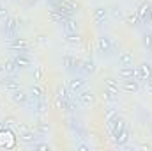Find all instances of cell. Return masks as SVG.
Wrapping results in <instances>:
<instances>
[{
    "label": "cell",
    "instance_id": "obj_20",
    "mask_svg": "<svg viewBox=\"0 0 152 151\" xmlns=\"http://www.w3.org/2000/svg\"><path fill=\"white\" fill-rule=\"evenodd\" d=\"M55 109L62 112H69V98H58L55 100Z\"/></svg>",
    "mask_w": 152,
    "mask_h": 151
},
{
    "label": "cell",
    "instance_id": "obj_7",
    "mask_svg": "<svg viewBox=\"0 0 152 151\" xmlns=\"http://www.w3.org/2000/svg\"><path fill=\"white\" fill-rule=\"evenodd\" d=\"M64 66L69 73H75V71H80V66H81V59H76L73 55H66L64 59Z\"/></svg>",
    "mask_w": 152,
    "mask_h": 151
},
{
    "label": "cell",
    "instance_id": "obj_28",
    "mask_svg": "<svg viewBox=\"0 0 152 151\" xmlns=\"http://www.w3.org/2000/svg\"><path fill=\"white\" fill-rule=\"evenodd\" d=\"M28 96H32V98H42V91H41V87H37V85H32L30 87V94Z\"/></svg>",
    "mask_w": 152,
    "mask_h": 151
},
{
    "label": "cell",
    "instance_id": "obj_26",
    "mask_svg": "<svg viewBox=\"0 0 152 151\" xmlns=\"http://www.w3.org/2000/svg\"><path fill=\"white\" fill-rule=\"evenodd\" d=\"M115 141H117V144H118V146H124V144L129 141V132H127V128H124V130L115 137Z\"/></svg>",
    "mask_w": 152,
    "mask_h": 151
},
{
    "label": "cell",
    "instance_id": "obj_37",
    "mask_svg": "<svg viewBox=\"0 0 152 151\" xmlns=\"http://www.w3.org/2000/svg\"><path fill=\"white\" fill-rule=\"evenodd\" d=\"M147 25H152V7H151V14H149V20H147Z\"/></svg>",
    "mask_w": 152,
    "mask_h": 151
},
{
    "label": "cell",
    "instance_id": "obj_35",
    "mask_svg": "<svg viewBox=\"0 0 152 151\" xmlns=\"http://www.w3.org/2000/svg\"><path fill=\"white\" fill-rule=\"evenodd\" d=\"M147 91H149V93L152 94V76L149 78V80H147Z\"/></svg>",
    "mask_w": 152,
    "mask_h": 151
},
{
    "label": "cell",
    "instance_id": "obj_32",
    "mask_svg": "<svg viewBox=\"0 0 152 151\" xmlns=\"http://www.w3.org/2000/svg\"><path fill=\"white\" fill-rule=\"evenodd\" d=\"M32 146H34V150H44V151H50V146H48V144H36V142H34Z\"/></svg>",
    "mask_w": 152,
    "mask_h": 151
},
{
    "label": "cell",
    "instance_id": "obj_19",
    "mask_svg": "<svg viewBox=\"0 0 152 151\" xmlns=\"http://www.w3.org/2000/svg\"><path fill=\"white\" fill-rule=\"evenodd\" d=\"M18 70H20V68H18V64H16V59H14V57H12V59H9V61L4 64V71H5L7 75H14Z\"/></svg>",
    "mask_w": 152,
    "mask_h": 151
},
{
    "label": "cell",
    "instance_id": "obj_1",
    "mask_svg": "<svg viewBox=\"0 0 152 151\" xmlns=\"http://www.w3.org/2000/svg\"><path fill=\"white\" fill-rule=\"evenodd\" d=\"M16 133H18V139L21 141V142H25V144H34L37 139H41L37 133H36V130H32L28 124H16Z\"/></svg>",
    "mask_w": 152,
    "mask_h": 151
},
{
    "label": "cell",
    "instance_id": "obj_15",
    "mask_svg": "<svg viewBox=\"0 0 152 151\" xmlns=\"http://www.w3.org/2000/svg\"><path fill=\"white\" fill-rule=\"evenodd\" d=\"M80 71L83 75H92L96 71V64L92 59H87V61H81V66H80Z\"/></svg>",
    "mask_w": 152,
    "mask_h": 151
},
{
    "label": "cell",
    "instance_id": "obj_17",
    "mask_svg": "<svg viewBox=\"0 0 152 151\" xmlns=\"http://www.w3.org/2000/svg\"><path fill=\"white\" fill-rule=\"evenodd\" d=\"M48 132H50V123H46L44 119H41L37 124H36V133L42 139L44 135H48Z\"/></svg>",
    "mask_w": 152,
    "mask_h": 151
},
{
    "label": "cell",
    "instance_id": "obj_27",
    "mask_svg": "<svg viewBox=\"0 0 152 151\" xmlns=\"http://www.w3.org/2000/svg\"><path fill=\"white\" fill-rule=\"evenodd\" d=\"M142 43H143V46H145L147 50L152 52V32H145L143 38H142Z\"/></svg>",
    "mask_w": 152,
    "mask_h": 151
},
{
    "label": "cell",
    "instance_id": "obj_16",
    "mask_svg": "<svg viewBox=\"0 0 152 151\" xmlns=\"http://www.w3.org/2000/svg\"><path fill=\"white\" fill-rule=\"evenodd\" d=\"M133 62H134V57H133L131 52H122L118 55V64L120 66H133Z\"/></svg>",
    "mask_w": 152,
    "mask_h": 151
},
{
    "label": "cell",
    "instance_id": "obj_36",
    "mask_svg": "<svg viewBox=\"0 0 152 151\" xmlns=\"http://www.w3.org/2000/svg\"><path fill=\"white\" fill-rule=\"evenodd\" d=\"M138 148H140V150H151V144H145V142H143V144H140Z\"/></svg>",
    "mask_w": 152,
    "mask_h": 151
},
{
    "label": "cell",
    "instance_id": "obj_9",
    "mask_svg": "<svg viewBox=\"0 0 152 151\" xmlns=\"http://www.w3.org/2000/svg\"><path fill=\"white\" fill-rule=\"evenodd\" d=\"M92 18H94V21H96L97 25L104 23L106 18H108V9H106L104 5H97V7H94V11H92Z\"/></svg>",
    "mask_w": 152,
    "mask_h": 151
},
{
    "label": "cell",
    "instance_id": "obj_12",
    "mask_svg": "<svg viewBox=\"0 0 152 151\" xmlns=\"http://www.w3.org/2000/svg\"><path fill=\"white\" fill-rule=\"evenodd\" d=\"M151 7H152V2H142V5L136 9V13H138V16H140V20H142V23H147V20H149V14H151Z\"/></svg>",
    "mask_w": 152,
    "mask_h": 151
},
{
    "label": "cell",
    "instance_id": "obj_23",
    "mask_svg": "<svg viewBox=\"0 0 152 151\" xmlns=\"http://www.w3.org/2000/svg\"><path fill=\"white\" fill-rule=\"evenodd\" d=\"M0 85L5 89V91H14V89H18L20 87V84L16 82V80H11V78H5V80H0Z\"/></svg>",
    "mask_w": 152,
    "mask_h": 151
},
{
    "label": "cell",
    "instance_id": "obj_4",
    "mask_svg": "<svg viewBox=\"0 0 152 151\" xmlns=\"http://www.w3.org/2000/svg\"><path fill=\"white\" fill-rule=\"evenodd\" d=\"M9 98H11V101L16 103V105H25V103L28 101V94H27V91H23L21 87L11 91V93H9Z\"/></svg>",
    "mask_w": 152,
    "mask_h": 151
},
{
    "label": "cell",
    "instance_id": "obj_10",
    "mask_svg": "<svg viewBox=\"0 0 152 151\" xmlns=\"http://www.w3.org/2000/svg\"><path fill=\"white\" fill-rule=\"evenodd\" d=\"M104 91H108L113 98L118 100V82L115 78H112V76H106L104 78Z\"/></svg>",
    "mask_w": 152,
    "mask_h": 151
},
{
    "label": "cell",
    "instance_id": "obj_22",
    "mask_svg": "<svg viewBox=\"0 0 152 151\" xmlns=\"http://www.w3.org/2000/svg\"><path fill=\"white\" fill-rule=\"evenodd\" d=\"M14 59H16V64H18V68H28V66H30V59L27 57V53H25V52L18 53Z\"/></svg>",
    "mask_w": 152,
    "mask_h": 151
},
{
    "label": "cell",
    "instance_id": "obj_31",
    "mask_svg": "<svg viewBox=\"0 0 152 151\" xmlns=\"http://www.w3.org/2000/svg\"><path fill=\"white\" fill-rule=\"evenodd\" d=\"M7 18H9V13H7V9L0 7V21H5Z\"/></svg>",
    "mask_w": 152,
    "mask_h": 151
},
{
    "label": "cell",
    "instance_id": "obj_2",
    "mask_svg": "<svg viewBox=\"0 0 152 151\" xmlns=\"http://www.w3.org/2000/svg\"><path fill=\"white\" fill-rule=\"evenodd\" d=\"M78 101H80V105L81 107H92L94 103H96V96H94V93L90 91V89H81L80 93H78Z\"/></svg>",
    "mask_w": 152,
    "mask_h": 151
},
{
    "label": "cell",
    "instance_id": "obj_21",
    "mask_svg": "<svg viewBox=\"0 0 152 151\" xmlns=\"http://www.w3.org/2000/svg\"><path fill=\"white\" fill-rule=\"evenodd\" d=\"M124 20H126V23H127L129 27H138V25L142 23V20H140V16H138V13H136V11H134V13H131V14H127Z\"/></svg>",
    "mask_w": 152,
    "mask_h": 151
},
{
    "label": "cell",
    "instance_id": "obj_34",
    "mask_svg": "<svg viewBox=\"0 0 152 151\" xmlns=\"http://www.w3.org/2000/svg\"><path fill=\"white\" fill-rule=\"evenodd\" d=\"M113 16L115 18H122V11L120 9H113Z\"/></svg>",
    "mask_w": 152,
    "mask_h": 151
},
{
    "label": "cell",
    "instance_id": "obj_14",
    "mask_svg": "<svg viewBox=\"0 0 152 151\" xmlns=\"http://www.w3.org/2000/svg\"><path fill=\"white\" fill-rule=\"evenodd\" d=\"M118 76L122 80H126V78H136V68L134 66H122L118 70Z\"/></svg>",
    "mask_w": 152,
    "mask_h": 151
},
{
    "label": "cell",
    "instance_id": "obj_18",
    "mask_svg": "<svg viewBox=\"0 0 152 151\" xmlns=\"http://www.w3.org/2000/svg\"><path fill=\"white\" fill-rule=\"evenodd\" d=\"M66 41H67L69 44H73V46H78V44L83 43V38H81L78 32H67V34H66Z\"/></svg>",
    "mask_w": 152,
    "mask_h": 151
},
{
    "label": "cell",
    "instance_id": "obj_3",
    "mask_svg": "<svg viewBox=\"0 0 152 151\" xmlns=\"http://www.w3.org/2000/svg\"><path fill=\"white\" fill-rule=\"evenodd\" d=\"M87 87V80H85V76H73L69 82H67V89H69V93L71 94H78L81 89H85Z\"/></svg>",
    "mask_w": 152,
    "mask_h": 151
},
{
    "label": "cell",
    "instance_id": "obj_33",
    "mask_svg": "<svg viewBox=\"0 0 152 151\" xmlns=\"http://www.w3.org/2000/svg\"><path fill=\"white\" fill-rule=\"evenodd\" d=\"M76 150H80V151H88L90 148H88L87 144H78V146H76Z\"/></svg>",
    "mask_w": 152,
    "mask_h": 151
},
{
    "label": "cell",
    "instance_id": "obj_8",
    "mask_svg": "<svg viewBox=\"0 0 152 151\" xmlns=\"http://www.w3.org/2000/svg\"><path fill=\"white\" fill-rule=\"evenodd\" d=\"M9 48H11L12 52H18V53L27 52V50H28V41L23 39V38H14V39H11Z\"/></svg>",
    "mask_w": 152,
    "mask_h": 151
},
{
    "label": "cell",
    "instance_id": "obj_39",
    "mask_svg": "<svg viewBox=\"0 0 152 151\" xmlns=\"http://www.w3.org/2000/svg\"><path fill=\"white\" fill-rule=\"evenodd\" d=\"M2 128H5V126H4V124H0V130H2Z\"/></svg>",
    "mask_w": 152,
    "mask_h": 151
},
{
    "label": "cell",
    "instance_id": "obj_6",
    "mask_svg": "<svg viewBox=\"0 0 152 151\" xmlns=\"http://www.w3.org/2000/svg\"><path fill=\"white\" fill-rule=\"evenodd\" d=\"M151 76H152V66L149 62H143V64H140V66L136 68V80H138V82H140V80L147 82Z\"/></svg>",
    "mask_w": 152,
    "mask_h": 151
},
{
    "label": "cell",
    "instance_id": "obj_38",
    "mask_svg": "<svg viewBox=\"0 0 152 151\" xmlns=\"http://www.w3.org/2000/svg\"><path fill=\"white\" fill-rule=\"evenodd\" d=\"M2 73H4V66H0V75H2Z\"/></svg>",
    "mask_w": 152,
    "mask_h": 151
},
{
    "label": "cell",
    "instance_id": "obj_5",
    "mask_svg": "<svg viewBox=\"0 0 152 151\" xmlns=\"http://www.w3.org/2000/svg\"><path fill=\"white\" fill-rule=\"evenodd\" d=\"M4 23H5V34L9 36V39L18 38V20L14 16H9Z\"/></svg>",
    "mask_w": 152,
    "mask_h": 151
},
{
    "label": "cell",
    "instance_id": "obj_25",
    "mask_svg": "<svg viewBox=\"0 0 152 151\" xmlns=\"http://www.w3.org/2000/svg\"><path fill=\"white\" fill-rule=\"evenodd\" d=\"M118 117V114H117V109H112V107H108V109H104V121L110 124L112 121H115Z\"/></svg>",
    "mask_w": 152,
    "mask_h": 151
},
{
    "label": "cell",
    "instance_id": "obj_29",
    "mask_svg": "<svg viewBox=\"0 0 152 151\" xmlns=\"http://www.w3.org/2000/svg\"><path fill=\"white\" fill-rule=\"evenodd\" d=\"M42 75H44V68H42V66H36V71H34V78H36L37 82H41V80H42Z\"/></svg>",
    "mask_w": 152,
    "mask_h": 151
},
{
    "label": "cell",
    "instance_id": "obj_30",
    "mask_svg": "<svg viewBox=\"0 0 152 151\" xmlns=\"http://www.w3.org/2000/svg\"><path fill=\"white\" fill-rule=\"evenodd\" d=\"M4 126H16V117L7 115V117L4 119Z\"/></svg>",
    "mask_w": 152,
    "mask_h": 151
},
{
    "label": "cell",
    "instance_id": "obj_11",
    "mask_svg": "<svg viewBox=\"0 0 152 151\" xmlns=\"http://www.w3.org/2000/svg\"><path fill=\"white\" fill-rule=\"evenodd\" d=\"M112 48H113V43H112V39L108 38V36H101V38L97 39V50H99L103 55H104V53H110Z\"/></svg>",
    "mask_w": 152,
    "mask_h": 151
},
{
    "label": "cell",
    "instance_id": "obj_24",
    "mask_svg": "<svg viewBox=\"0 0 152 151\" xmlns=\"http://www.w3.org/2000/svg\"><path fill=\"white\" fill-rule=\"evenodd\" d=\"M64 29H66V32H78V21L75 20V16L67 18L64 21Z\"/></svg>",
    "mask_w": 152,
    "mask_h": 151
},
{
    "label": "cell",
    "instance_id": "obj_13",
    "mask_svg": "<svg viewBox=\"0 0 152 151\" xmlns=\"http://www.w3.org/2000/svg\"><path fill=\"white\" fill-rule=\"evenodd\" d=\"M122 87H124V91H127V93H138L140 82H138L136 78H126V80L122 82Z\"/></svg>",
    "mask_w": 152,
    "mask_h": 151
}]
</instances>
